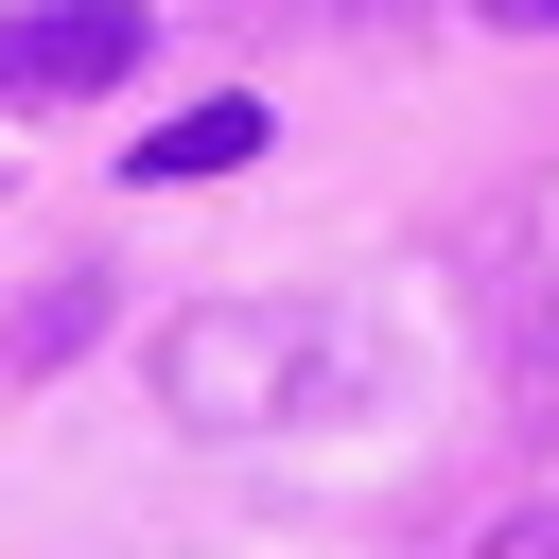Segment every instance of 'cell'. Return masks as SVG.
I'll return each mask as SVG.
<instances>
[{
	"mask_svg": "<svg viewBox=\"0 0 559 559\" xmlns=\"http://www.w3.org/2000/svg\"><path fill=\"white\" fill-rule=\"evenodd\" d=\"M157 384H175V419L262 437V419H332L367 384V349H349V314H192V332H157Z\"/></svg>",
	"mask_w": 559,
	"mask_h": 559,
	"instance_id": "6da1fadb",
	"label": "cell"
},
{
	"mask_svg": "<svg viewBox=\"0 0 559 559\" xmlns=\"http://www.w3.org/2000/svg\"><path fill=\"white\" fill-rule=\"evenodd\" d=\"M140 70V0H52V17H0V105H70Z\"/></svg>",
	"mask_w": 559,
	"mask_h": 559,
	"instance_id": "7a4b0ae2",
	"label": "cell"
},
{
	"mask_svg": "<svg viewBox=\"0 0 559 559\" xmlns=\"http://www.w3.org/2000/svg\"><path fill=\"white\" fill-rule=\"evenodd\" d=\"M245 157H262V105H245V87H210L192 122H157V140H140V175H245Z\"/></svg>",
	"mask_w": 559,
	"mask_h": 559,
	"instance_id": "3957f363",
	"label": "cell"
}]
</instances>
